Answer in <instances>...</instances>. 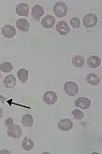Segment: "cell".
Here are the masks:
<instances>
[{
    "label": "cell",
    "mask_w": 102,
    "mask_h": 154,
    "mask_svg": "<svg viewBox=\"0 0 102 154\" xmlns=\"http://www.w3.org/2000/svg\"><path fill=\"white\" fill-rule=\"evenodd\" d=\"M53 11L55 13V15L59 17V18H62L64 16H66L68 13V7L67 5L63 3V2H57L54 7H53Z\"/></svg>",
    "instance_id": "6da1fadb"
},
{
    "label": "cell",
    "mask_w": 102,
    "mask_h": 154,
    "mask_svg": "<svg viewBox=\"0 0 102 154\" xmlns=\"http://www.w3.org/2000/svg\"><path fill=\"white\" fill-rule=\"evenodd\" d=\"M97 23H98V17L97 15L93 13L86 14L83 19V23L86 28H92V27L97 25Z\"/></svg>",
    "instance_id": "7a4b0ae2"
},
{
    "label": "cell",
    "mask_w": 102,
    "mask_h": 154,
    "mask_svg": "<svg viewBox=\"0 0 102 154\" xmlns=\"http://www.w3.org/2000/svg\"><path fill=\"white\" fill-rule=\"evenodd\" d=\"M64 92L66 93L70 96H74L78 94V85L75 82H72V81H68L64 84Z\"/></svg>",
    "instance_id": "3957f363"
},
{
    "label": "cell",
    "mask_w": 102,
    "mask_h": 154,
    "mask_svg": "<svg viewBox=\"0 0 102 154\" xmlns=\"http://www.w3.org/2000/svg\"><path fill=\"white\" fill-rule=\"evenodd\" d=\"M7 135L13 138H19L22 137V130L19 125L16 124H11L10 126L7 127Z\"/></svg>",
    "instance_id": "277c9868"
},
{
    "label": "cell",
    "mask_w": 102,
    "mask_h": 154,
    "mask_svg": "<svg viewBox=\"0 0 102 154\" xmlns=\"http://www.w3.org/2000/svg\"><path fill=\"white\" fill-rule=\"evenodd\" d=\"M43 99H44L45 103H46L48 105H53L58 101V96L53 91H48V92L45 93Z\"/></svg>",
    "instance_id": "5b68a950"
},
{
    "label": "cell",
    "mask_w": 102,
    "mask_h": 154,
    "mask_svg": "<svg viewBox=\"0 0 102 154\" xmlns=\"http://www.w3.org/2000/svg\"><path fill=\"white\" fill-rule=\"evenodd\" d=\"M2 34L7 38H12L16 35V30L12 25L6 24L2 27Z\"/></svg>",
    "instance_id": "8992f818"
},
{
    "label": "cell",
    "mask_w": 102,
    "mask_h": 154,
    "mask_svg": "<svg viewBox=\"0 0 102 154\" xmlns=\"http://www.w3.org/2000/svg\"><path fill=\"white\" fill-rule=\"evenodd\" d=\"M90 105H91L90 100L86 97H79L75 101L76 107H79L81 109H87V108L90 106Z\"/></svg>",
    "instance_id": "52a82bcc"
},
{
    "label": "cell",
    "mask_w": 102,
    "mask_h": 154,
    "mask_svg": "<svg viewBox=\"0 0 102 154\" xmlns=\"http://www.w3.org/2000/svg\"><path fill=\"white\" fill-rule=\"evenodd\" d=\"M56 29H57V31L60 35H67L70 32V26L66 22L61 21L57 23V25H56Z\"/></svg>",
    "instance_id": "ba28073f"
},
{
    "label": "cell",
    "mask_w": 102,
    "mask_h": 154,
    "mask_svg": "<svg viewBox=\"0 0 102 154\" xmlns=\"http://www.w3.org/2000/svg\"><path fill=\"white\" fill-rule=\"evenodd\" d=\"M44 15V8L40 5H34L32 8V16L34 20L38 21Z\"/></svg>",
    "instance_id": "9c48e42d"
},
{
    "label": "cell",
    "mask_w": 102,
    "mask_h": 154,
    "mask_svg": "<svg viewBox=\"0 0 102 154\" xmlns=\"http://www.w3.org/2000/svg\"><path fill=\"white\" fill-rule=\"evenodd\" d=\"M16 12L20 16L27 17L29 15V6L25 3H21L16 7Z\"/></svg>",
    "instance_id": "30bf717a"
},
{
    "label": "cell",
    "mask_w": 102,
    "mask_h": 154,
    "mask_svg": "<svg viewBox=\"0 0 102 154\" xmlns=\"http://www.w3.org/2000/svg\"><path fill=\"white\" fill-rule=\"evenodd\" d=\"M16 25L18 27V29H20L22 32H28L30 30V23L26 19L21 18V19L17 20Z\"/></svg>",
    "instance_id": "8fae6325"
},
{
    "label": "cell",
    "mask_w": 102,
    "mask_h": 154,
    "mask_svg": "<svg viewBox=\"0 0 102 154\" xmlns=\"http://www.w3.org/2000/svg\"><path fill=\"white\" fill-rule=\"evenodd\" d=\"M42 26L45 28H52L55 24V18L51 15H46L42 19Z\"/></svg>",
    "instance_id": "7c38bea8"
},
{
    "label": "cell",
    "mask_w": 102,
    "mask_h": 154,
    "mask_svg": "<svg viewBox=\"0 0 102 154\" xmlns=\"http://www.w3.org/2000/svg\"><path fill=\"white\" fill-rule=\"evenodd\" d=\"M73 123L71 122V120L69 119H63L61 121H60L58 127L60 128V130L61 131H69L72 128Z\"/></svg>",
    "instance_id": "4fadbf2b"
},
{
    "label": "cell",
    "mask_w": 102,
    "mask_h": 154,
    "mask_svg": "<svg viewBox=\"0 0 102 154\" xmlns=\"http://www.w3.org/2000/svg\"><path fill=\"white\" fill-rule=\"evenodd\" d=\"M87 66L91 68H97L100 66V59L98 56L97 55H92V56H89L87 61Z\"/></svg>",
    "instance_id": "5bb4252c"
},
{
    "label": "cell",
    "mask_w": 102,
    "mask_h": 154,
    "mask_svg": "<svg viewBox=\"0 0 102 154\" xmlns=\"http://www.w3.org/2000/svg\"><path fill=\"white\" fill-rule=\"evenodd\" d=\"M17 77L19 78L22 83H25L28 80V77H29V73H28V70L25 68H21L19 69L17 72Z\"/></svg>",
    "instance_id": "9a60e30c"
},
{
    "label": "cell",
    "mask_w": 102,
    "mask_h": 154,
    "mask_svg": "<svg viewBox=\"0 0 102 154\" xmlns=\"http://www.w3.org/2000/svg\"><path fill=\"white\" fill-rule=\"evenodd\" d=\"M4 84L7 89H12L16 85V79L13 75H7L4 79Z\"/></svg>",
    "instance_id": "2e32d148"
},
{
    "label": "cell",
    "mask_w": 102,
    "mask_h": 154,
    "mask_svg": "<svg viewBox=\"0 0 102 154\" xmlns=\"http://www.w3.org/2000/svg\"><path fill=\"white\" fill-rule=\"evenodd\" d=\"M22 122L25 127H32L33 123H34V119H33L32 115H30V114L23 115L22 117Z\"/></svg>",
    "instance_id": "e0dca14e"
},
{
    "label": "cell",
    "mask_w": 102,
    "mask_h": 154,
    "mask_svg": "<svg viewBox=\"0 0 102 154\" xmlns=\"http://www.w3.org/2000/svg\"><path fill=\"white\" fill-rule=\"evenodd\" d=\"M86 81L91 85H98L100 82V79L96 74H88L86 77Z\"/></svg>",
    "instance_id": "ac0fdd59"
},
{
    "label": "cell",
    "mask_w": 102,
    "mask_h": 154,
    "mask_svg": "<svg viewBox=\"0 0 102 154\" xmlns=\"http://www.w3.org/2000/svg\"><path fill=\"white\" fill-rule=\"evenodd\" d=\"M22 146L24 150H31L34 148V141L29 137H25L22 143Z\"/></svg>",
    "instance_id": "d6986e66"
},
{
    "label": "cell",
    "mask_w": 102,
    "mask_h": 154,
    "mask_svg": "<svg viewBox=\"0 0 102 154\" xmlns=\"http://www.w3.org/2000/svg\"><path fill=\"white\" fill-rule=\"evenodd\" d=\"M72 64L76 67H82L83 66V64H85V59L80 55H76L72 59Z\"/></svg>",
    "instance_id": "ffe728a7"
},
{
    "label": "cell",
    "mask_w": 102,
    "mask_h": 154,
    "mask_svg": "<svg viewBox=\"0 0 102 154\" xmlns=\"http://www.w3.org/2000/svg\"><path fill=\"white\" fill-rule=\"evenodd\" d=\"M12 65L9 62H4L2 64H0V70H1L3 73H8L12 70Z\"/></svg>",
    "instance_id": "44dd1931"
},
{
    "label": "cell",
    "mask_w": 102,
    "mask_h": 154,
    "mask_svg": "<svg viewBox=\"0 0 102 154\" xmlns=\"http://www.w3.org/2000/svg\"><path fill=\"white\" fill-rule=\"evenodd\" d=\"M70 24L73 27L74 29H78L79 27H80V25H81V22H80V20L78 19V18L73 17V18H71V20L70 22Z\"/></svg>",
    "instance_id": "7402d4cb"
},
{
    "label": "cell",
    "mask_w": 102,
    "mask_h": 154,
    "mask_svg": "<svg viewBox=\"0 0 102 154\" xmlns=\"http://www.w3.org/2000/svg\"><path fill=\"white\" fill-rule=\"evenodd\" d=\"M71 115L75 120H82L83 118V113L80 109H74L71 112Z\"/></svg>",
    "instance_id": "603a6c76"
},
{
    "label": "cell",
    "mask_w": 102,
    "mask_h": 154,
    "mask_svg": "<svg viewBox=\"0 0 102 154\" xmlns=\"http://www.w3.org/2000/svg\"><path fill=\"white\" fill-rule=\"evenodd\" d=\"M5 124L7 126V127H8V126H10L11 124H13V119H12V118L11 117L7 118V119L6 120V122H5Z\"/></svg>",
    "instance_id": "cb8c5ba5"
},
{
    "label": "cell",
    "mask_w": 102,
    "mask_h": 154,
    "mask_svg": "<svg viewBox=\"0 0 102 154\" xmlns=\"http://www.w3.org/2000/svg\"><path fill=\"white\" fill-rule=\"evenodd\" d=\"M3 153H9V151L7 150V149H2V150H0V154H3Z\"/></svg>",
    "instance_id": "d4e9b609"
},
{
    "label": "cell",
    "mask_w": 102,
    "mask_h": 154,
    "mask_svg": "<svg viewBox=\"0 0 102 154\" xmlns=\"http://www.w3.org/2000/svg\"><path fill=\"white\" fill-rule=\"evenodd\" d=\"M2 115H3V110L1 109V108H0V119H1Z\"/></svg>",
    "instance_id": "484cf974"
},
{
    "label": "cell",
    "mask_w": 102,
    "mask_h": 154,
    "mask_svg": "<svg viewBox=\"0 0 102 154\" xmlns=\"http://www.w3.org/2000/svg\"><path fill=\"white\" fill-rule=\"evenodd\" d=\"M0 78H1V73H0Z\"/></svg>",
    "instance_id": "4316f807"
}]
</instances>
